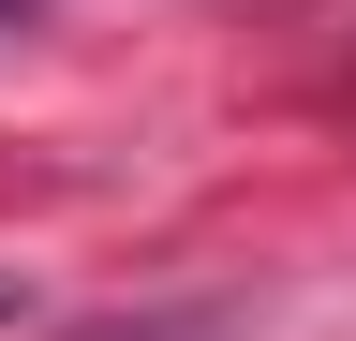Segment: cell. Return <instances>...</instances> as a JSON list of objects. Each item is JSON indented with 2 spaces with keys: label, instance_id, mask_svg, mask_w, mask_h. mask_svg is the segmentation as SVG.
I'll use <instances>...</instances> for the list:
<instances>
[{
  "label": "cell",
  "instance_id": "obj_1",
  "mask_svg": "<svg viewBox=\"0 0 356 341\" xmlns=\"http://www.w3.org/2000/svg\"><path fill=\"white\" fill-rule=\"evenodd\" d=\"M0 326H30V282H15V267H0Z\"/></svg>",
  "mask_w": 356,
  "mask_h": 341
}]
</instances>
